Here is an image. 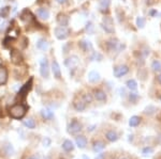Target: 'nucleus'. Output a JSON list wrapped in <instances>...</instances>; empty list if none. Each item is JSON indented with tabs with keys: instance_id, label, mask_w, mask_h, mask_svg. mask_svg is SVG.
Segmentation results:
<instances>
[{
	"instance_id": "f257e3e1",
	"label": "nucleus",
	"mask_w": 161,
	"mask_h": 159,
	"mask_svg": "<svg viewBox=\"0 0 161 159\" xmlns=\"http://www.w3.org/2000/svg\"><path fill=\"white\" fill-rule=\"evenodd\" d=\"M26 112H27V107L25 105H21V104H16V105L11 107L10 110H9L10 117L15 120L23 119L25 117Z\"/></svg>"
},
{
	"instance_id": "f03ea898",
	"label": "nucleus",
	"mask_w": 161,
	"mask_h": 159,
	"mask_svg": "<svg viewBox=\"0 0 161 159\" xmlns=\"http://www.w3.org/2000/svg\"><path fill=\"white\" fill-rule=\"evenodd\" d=\"M82 129H83L82 124L76 119H73L70 122V124L68 125V133H71V135H78Z\"/></svg>"
},
{
	"instance_id": "7ed1b4c3",
	"label": "nucleus",
	"mask_w": 161,
	"mask_h": 159,
	"mask_svg": "<svg viewBox=\"0 0 161 159\" xmlns=\"http://www.w3.org/2000/svg\"><path fill=\"white\" fill-rule=\"evenodd\" d=\"M10 58H11L12 63H14L15 65H19L21 63H23V60H24L21 53L18 50H16V49H13V50L11 51Z\"/></svg>"
},
{
	"instance_id": "20e7f679",
	"label": "nucleus",
	"mask_w": 161,
	"mask_h": 159,
	"mask_svg": "<svg viewBox=\"0 0 161 159\" xmlns=\"http://www.w3.org/2000/svg\"><path fill=\"white\" fill-rule=\"evenodd\" d=\"M40 73L41 76L44 78H47L48 75H49V65H48V61L46 58L41 59L40 61Z\"/></svg>"
},
{
	"instance_id": "39448f33",
	"label": "nucleus",
	"mask_w": 161,
	"mask_h": 159,
	"mask_svg": "<svg viewBox=\"0 0 161 159\" xmlns=\"http://www.w3.org/2000/svg\"><path fill=\"white\" fill-rule=\"evenodd\" d=\"M68 35H69V30L66 28V27H57L55 28V36L58 39V40H64L67 39Z\"/></svg>"
},
{
	"instance_id": "423d86ee",
	"label": "nucleus",
	"mask_w": 161,
	"mask_h": 159,
	"mask_svg": "<svg viewBox=\"0 0 161 159\" xmlns=\"http://www.w3.org/2000/svg\"><path fill=\"white\" fill-rule=\"evenodd\" d=\"M21 19L24 21L25 24H31V23H35V17H33L31 12L28 10L23 11V13L21 14Z\"/></svg>"
},
{
	"instance_id": "0eeeda50",
	"label": "nucleus",
	"mask_w": 161,
	"mask_h": 159,
	"mask_svg": "<svg viewBox=\"0 0 161 159\" xmlns=\"http://www.w3.org/2000/svg\"><path fill=\"white\" fill-rule=\"evenodd\" d=\"M31 87H32V78H30L29 81H27L26 83L21 88V90H19L18 92L19 96H26L27 94H28V92L30 91V89H31Z\"/></svg>"
},
{
	"instance_id": "6e6552de",
	"label": "nucleus",
	"mask_w": 161,
	"mask_h": 159,
	"mask_svg": "<svg viewBox=\"0 0 161 159\" xmlns=\"http://www.w3.org/2000/svg\"><path fill=\"white\" fill-rule=\"evenodd\" d=\"M64 64H66V66H68L69 69H74V67L78 66V58L76 56H72L68 58L66 61H64Z\"/></svg>"
},
{
	"instance_id": "1a4fd4ad",
	"label": "nucleus",
	"mask_w": 161,
	"mask_h": 159,
	"mask_svg": "<svg viewBox=\"0 0 161 159\" xmlns=\"http://www.w3.org/2000/svg\"><path fill=\"white\" fill-rule=\"evenodd\" d=\"M52 71H53L54 77L56 79H60L61 78V71H60V66L57 61H53L52 63Z\"/></svg>"
},
{
	"instance_id": "9d476101",
	"label": "nucleus",
	"mask_w": 161,
	"mask_h": 159,
	"mask_svg": "<svg viewBox=\"0 0 161 159\" xmlns=\"http://www.w3.org/2000/svg\"><path fill=\"white\" fill-rule=\"evenodd\" d=\"M128 72H129L128 66H126V65H121V66L115 67V69H114V75H115L116 77L119 78V77H121V76H123V75H126Z\"/></svg>"
},
{
	"instance_id": "9b49d317",
	"label": "nucleus",
	"mask_w": 161,
	"mask_h": 159,
	"mask_svg": "<svg viewBox=\"0 0 161 159\" xmlns=\"http://www.w3.org/2000/svg\"><path fill=\"white\" fill-rule=\"evenodd\" d=\"M75 143L80 149H85L86 145H87V139H86L85 136H78L75 139Z\"/></svg>"
},
{
	"instance_id": "f8f14e48",
	"label": "nucleus",
	"mask_w": 161,
	"mask_h": 159,
	"mask_svg": "<svg viewBox=\"0 0 161 159\" xmlns=\"http://www.w3.org/2000/svg\"><path fill=\"white\" fill-rule=\"evenodd\" d=\"M73 107L76 111H84L86 109V103L84 101V99H78V101H74Z\"/></svg>"
},
{
	"instance_id": "ddd939ff",
	"label": "nucleus",
	"mask_w": 161,
	"mask_h": 159,
	"mask_svg": "<svg viewBox=\"0 0 161 159\" xmlns=\"http://www.w3.org/2000/svg\"><path fill=\"white\" fill-rule=\"evenodd\" d=\"M8 80V71L3 66H0V85H3Z\"/></svg>"
},
{
	"instance_id": "4468645a",
	"label": "nucleus",
	"mask_w": 161,
	"mask_h": 159,
	"mask_svg": "<svg viewBox=\"0 0 161 159\" xmlns=\"http://www.w3.org/2000/svg\"><path fill=\"white\" fill-rule=\"evenodd\" d=\"M57 23L61 27H66L69 24V18L64 14H58V16H57Z\"/></svg>"
},
{
	"instance_id": "2eb2a0df",
	"label": "nucleus",
	"mask_w": 161,
	"mask_h": 159,
	"mask_svg": "<svg viewBox=\"0 0 161 159\" xmlns=\"http://www.w3.org/2000/svg\"><path fill=\"white\" fill-rule=\"evenodd\" d=\"M94 96L97 101H106V94L102 90H95L94 92Z\"/></svg>"
},
{
	"instance_id": "dca6fc26",
	"label": "nucleus",
	"mask_w": 161,
	"mask_h": 159,
	"mask_svg": "<svg viewBox=\"0 0 161 159\" xmlns=\"http://www.w3.org/2000/svg\"><path fill=\"white\" fill-rule=\"evenodd\" d=\"M105 138L110 141V142H116L118 140V135L114 130H110V131H107L105 133Z\"/></svg>"
},
{
	"instance_id": "f3484780",
	"label": "nucleus",
	"mask_w": 161,
	"mask_h": 159,
	"mask_svg": "<svg viewBox=\"0 0 161 159\" xmlns=\"http://www.w3.org/2000/svg\"><path fill=\"white\" fill-rule=\"evenodd\" d=\"M62 149L64 152H72L74 150V144L71 140H64L62 143Z\"/></svg>"
},
{
	"instance_id": "a211bd4d",
	"label": "nucleus",
	"mask_w": 161,
	"mask_h": 159,
	"mask_svg": "<svg viewBox=\"0 0 161 159\" xmlns=\"http://www.w3.org/2000/svg\"><path fill=\"white\" fill-rule=\"evenodd\" d=\"M41 114H42V117L44 120H52L54 117V112L49 109H42Z\"/></svg>"
},
{
	"instance_id": "6ab92c4d",
	"label": "nucleus",
	"mask_w": 161,
	"mask_h": 159,
	"mask_svg": "<svg viewBox=\"0 0 161 159\" xmlns=\"http://www.w3.org/2000/svg\"><path fill=\"white\" fill-rule=\"evenodd\" d=\"M105 147V143L103 142V141H96V142H94V145H92V149H94L95 152H101L102 150H104Z\"/></svg>"
},
{
	"instance_id": "aec40b11",
	"label": "nucleus",
	"mask_w": 161,
	"mask_h": 159,
	"mask_svg": "<svg viewBox=\"0 0 161 159\" xmlns=\"http://www.w3.org/2000/svg\"><path fill=\"white\" fill-rule=\"evenodd\" d=\"M37 47L39 49H41V50H46L48 48V43L44 39H40L37 43Z\"/></svg>"
},
{
	"instance_id": "412c9836",
	"label": "nucleus",
	"mask_w": 161,
	"mask_h": 159,
	"mask_svg": "<svg viewBox=\"0 0 161 159\" xmlns=\"http://www.w3.org/2000/svg\"><path fill=\"white\" fill-rule=\"evenodd\" d=\"M38 16L42 19H47L49 17V12L46 9H39L38 10Z\"/></svg>"
},
{
	"instance_id": "4be33fe9",
	"label": "nucleus",
	"mask_w": 161,
	"mask_h": 159,
	"mask_svg": "<svg viewBox=\"0 0 161 159\" xmlns=\"http://www.w3.org/2000/svg\"><path fill=\"white\" fill-rule=\"evenodd\" d=\"M140 123H141V117H137V115L132 117L131 119H130V121H129V125H130L131 127H137Z\"/></svg>"
},
{
	"instance_id": "5701e85b",
	"label": "nucleus",
	"mask_w": 161,
	"mask_h": 159,
	"mask_svg": "<svg viewBox=\"0 0 161 159\" xmlns=\"http://www.w3.org/2000/svg\"><path fill=\"white\" fill-rule=\"evenodd\" d=\"M88 79L90 82H97V81H99L100 80V75L98 74L97 72H90L88 75Z\"/></svg>"
},
{
	"instance_id": "b1692460",
	"label": "nucleus",
	"mask_w": 161,
	"mask_h": 159,
	"mask_svg": "<svg viewBox=\"0 0 161 159\" xmlns=\"http://www.w3.org/2000/svg\"><path fill=\"white\" fill-rule=\"evenodd\" d=\"M23 124H24L27 128H30V129H33V128L35 127V120H32V119L25 120L24 122H23Z\"/></svg>"
},
{
	"instance_id": "393cba45",
	"label": "nucleus",
	"mask_w": 161,
	"mask_h": 159,
	"mask_svg": "<svg viewBox=\"0 0 161 159\" xmlns=\"http://www.w3.org/2000/svg\"><path fill=\"white\" fill-rule=\"evenodd\" d=\"M9 13H10V8L9 7H4V8H2L0 10V16L3 17V18H5L9 15Z\"/></svg>"
},
{
	"instance_id": "a878e982",
	"label": "nucleus",
	"mask_w": 161,
	"mask_h": 159,
	"mask_svg": "<svg viewBox=\"0 0 161 159\" xmlns=\"http://www.w3.org/2000/svg\"><path fill=\"white\" fill-rule=\"evenodd\" d=\"M127 87L130 89V90H137V82H135V80H128L127 81Z\"/></svg>"
},
{
	"instance_id": "bb28decb",
	"label": "nucleus",
	"mask_w": 161,
	"mask_h": 159,
	"mask_svg": "<svg viewBox=\"0 0 161 159\" xmlns=\"http://www.w3.org/2000/svg\"><path fill=\"white\" fill-rule=\"evenodd\" d=\"M83 99H84V101H85V103H91V101H92V99H94V98H92V96H91V94H85V95H84V97H83Z\"/></svg>"
},
{
	"instance_id": "cd10ccee",
	"label": "nucleus",
	"mask_w": 161,
	"mask_h": 159,
	"mask_svg": "<svg viewBox=\"0 0 161 159\" xmlns=\"http://www.w3.org/2000/svg\"><path fill=\"white\" fill-rule=\"evenodd\" d=\"M43 145H44V146H49V145H51V139L47 138V137L43 139Z\"/></svg>"
},
{
	"instance_id": "c85d7f7f",
	"label": "nucleus",
	"mask_w": 161,
	"mask_h": 159,
	"mask_svg": "<svg viewBox=\"0 0 161 159\" xmlns=\"http://www.w3.org/2000/svg\"><path fill=\"white\" fill-rule=\"evenodd\" d=\"M150 153H153V149H151V147H145V149L143 150V154L144 155H149Z\"/></svg>"
},
{
	"instance_id": "c756f323",
	"label": "nucleus",
	"mask_w": 161,
	"mask_h": 159,
	"mask_svg": "<svg viewBox=\"0 0 161 159\" xmlns=\"http://www.w3.org/2000/svg\"><path fill=\"white\" fill-rule=\"evenodd\" d=\"M153 69H155V71H159V69H160V63L157 62V61H155L153 63Z\"/></svg>"
},
{
	"instance_id": "7c9ffc66",
	"label": "nucleus",
	"mask_w": 161,
	"mask_h": 159,
	"mask_svg": "<svg viewBox=\"0 0 161 159\" xmlns=\"http://www.w3.org/2000/svg\"><path fill=\"white\" fill-rule=\"evenodd\" d=\"M104 158H105V155L102 154V153H101V154H99L98 156L96 157V159H104Z\"/></svg>"
},
{
	"instance_id": "2f4dec72",
	"label": "nucleus",
	"mask_w": 161,
	"mask_h": 159,
	"mask_svg": "<svg viewBox=\"0 0 161 159\" xmlns=\"http://www.w3.org/2000/svg\"><path fill=\"white\" fill-rule=\"evenodd\" d=\"M143 24H144V20H143L142 18H139V19H137V25H139V26L142 27Z\"/></svg>"
},
{
	"instance_id": "473e14b6",
	"label": "nucleus",
	"mask_w": 161,
	"mask_h": 159,
	"mask_svg": "<svg viewBox=\"0 0 161 159\" xmlns=\"http://www.w3.org/2000/svg\"><path fill=\"white\" fill-rule=\"evenodd\" d=\"M137 97V95H135V93H133V94L130 95V101H133V99H135Z\"/></svg>"
},
{
	"instance_id": "72a5a7b5",
	"label": "nucleus",
	"mask_w": 161,
	"mask_h": 159,
	"mask_svg": "<svg viewBox=\"0 0 161 159\" xmlns=\"http://www.w3.org/2000/svg\"><path fill=\"white\" fill-rule=\"evenodd\" d=\"M56 1H57L58 3H60V4H64V3L67 2L68 0H56Z\"/></svg>"
},
{
	"instance_id": "f704fd0d",
	"label": "nucleus",
	"mask_w": 161,
	"mask_h": 159,
	"mask_svg": "<svg viewBox=\"0 0 161 159\" xmlns=\"http://www.w3.org/2000/svg\"><path fill=\"white\" fill-rule=\"evenodd\" d=\"M5 26H7V23H4L3 25H1V27H0V30H3V29H4Z\"/></svg>"
},
{
	"instance_id": "c9c22d12",
	"label": "nucleus",
	"mask_w": 161,
	"mask_h": 159,
	"mask_svg": "<svg viewBox=\"0 0 161 159\" xmlns=\"http://www.w3.org/2000/svg\"><path fill=\"white\" fill-rule=\"evenodd\" d=\"M158 81L161 83V75H159V76H158Z\"/></svg>"
},
{
	"instance_id": "e433bc0d",
	"label": "nucleus",
	"mask_w": 161,
	"mask_h": 159,
	"mask_svg": "<svg viewBox=\"0 0 161 159\" xmlns=\"http://www.w3.org/2000/svg\"><path fill=\"white\" fill-rule=\"evenodd\" d=\"M28 159H38L37 157H30V158H28Z\"/></svg>"
},
{
	"instance_id": "4c0bfd02",
	"label": "nucleus",
	"mask_w": 161,
	"mask_h": 159,
	"mask_svg": "<svg viewBox=\"0 0 161 159\" xmlns=\"http://www.w3.org/2000/svg\"><path fill=\"white\" fill-rule=\"evenodd\" d=\"M83 159H89V158H88V157H87V156H84V157H83Z\"/></svg>"
},
{
	"instance_id": "58836bf2",
	"label": "nucleus",
	"mask_w": 161,
	"mask_h": 159,
	"mask_svg": "<svg viewBox=\"0 0 161 159\" xmlns=\"http://www.w3.org/2000/svg\"><path fill=\"white\" fill-rule=\"evenodd\" d=\"M44 159H51V158H49V157H45Z\"/></svg>"
},
{
	"instance_id": "ea45409f",
	"label": "nucleus",
	"mask_w": 161,
	"mask_h": 159,
	"mask_svg": "<svg viewBox=\"0 0 161 159\" xmlns=\"http://www.w3.org/2000/svg\"><path fill=\"white\" fill-rule=\"evenodd\" d=\"M121 159H127V158H121Z\"/></svg>"
},
{
	"instance_id": "a19ab883",
	"label": "nucleus",
	"mask_w": 161,
	"mask_h": 159,
	"mask_svg": "<svg viewBox=\"0 0 161 159\" xmlns=\"http://www.w3.org/2000/svg\"><path fill=\"white\" fill-rule=\"evenodd\" d=\"M160 99H161V97H160Z\"/></svg>"
}]
</instances>
